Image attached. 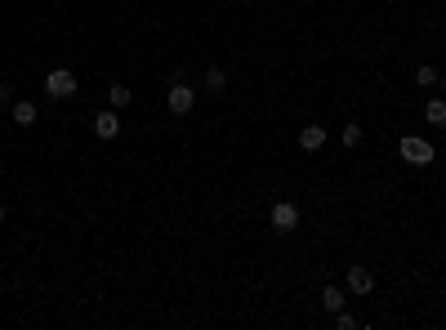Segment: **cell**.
I'll list each match as a JSON object with an SVG mask.
<instances>
[{"label":"cell","mask_w":446,"mask_h":330,"mask_svg":"<svg viewBox=\"0 0 446 330\" xmlns=\"http://www.w3.org/2000/svg\"><path fill=\"white\" fill-rule=\"evenodd\" d=\"M0 223H5V205H0Z\"/></svg>","instance_id":"2e32d148"},{"label":"cell","mask_w":446,"mask_h":330,"mask_svg":"<svg viewBox=\"0 0 446 330\" xmlns=\"http://www.w3.org/2000/svg\"><path fill=\"white\" fill-rule=\"evenodd\" d=\"M14 125H18V130H32V125H36V103H27V99L14 103Z\"/></svg>","instance_id":"9c48e42d"},{"label":"cell","mask_w":446,"mask_h":330,"mask_svg":"<svg viewBox=\"0 0 446 330\" xmlns=\"http://www.w3.org/2000/svg\"><path fill=\"white\" fill-rule=\"evenodd\" d=\"M170 112H174V116H187V112L196 107V94H192V85H170Z\"/></svg>","instance_id":"277c9868"},{"label":"cell","mask_w":446,"mask_h":330,"mask_svg":"<svg viewBox=\"0 0 446 330\" xmlns=\"http://www.w3.org/2000/svg\"><path fill=\"white\" fill-rule=\"evenodd\" d=\"M415 81H420V85H438V72H433V68H420V72H415Z\"/></svg>","instance_id":"9a60e30c"},{"label":"cell","mask_w":446,"mask_h":330,"mask_svg":"<svg viewBox=\"0 0 446 330\" xmlns=\"http://www.w3.org/2000/svg\"><path fill=\"white\" fill-rule=\"evenodd\" d=\"M424 121L438 125V130H446V99H429V103H424Z\"/></svg>","instance_id":"ba28073f"},{"label":"cell","mask_w":446,"mask_h":330,"mask_svg":"<svg viewBox=\"0 0 446 330\" xmlns=\"http://www.w3.org/2000/svg\"><path fill=\"white\" fill-rule=\"evenodd\" d=\"M344 304H348V299H344V290H339V286H326V290H321V308H326L330 317H335Z\"/></svg>","instance_id":"30bf717a"},{"label":"cell","mask_w":446,"mask_h":330,"mask_svg":"<svg viewBox=\"0 0 446 330\" xmlns=\"http://www.w3.org/2000/svg\"><path fill=\"white\" fill-rule=\"evenodd\" d=\"M0 103H5V90H0Z\"/></svg>","instance_id":"e0dca14e"},{"label":"cell","mask_w":446,"mask_h":330,"mask_svg":"<svg viewBox=\"0 0 446 330\" xmlns=\"http://www.w3.org/2000/svg\"><path fill=\"white\" fill-rule=\"evenodd\" d=\"M94 134H99V138H116V134H121L116 107H108V112H99V116H94Z\"/></svg>","instance_id":"8992f818"},{"label":"cell","mask_w":446,"mask_h":330,"mask_svg":"<svg viewBox=\"0 0 446 330\" xmlns=\"http://www.w3.org/2000/svg\"><path fill=\"white\" fill-rule=\"evenodd\" d=\"M45 94H50V99H72V94H76V76L68 68L50 72V76H45Z\"/></svg>","instance_id":"7a4b0ae2"},{"label":"cell","mask_w":446,"mask_h":330,"mask_svg":"<svg viewBox=\"0 0 446 330\" xmlns=\"http://www.w3.org/2000/svg\"><path fill=\"white\" fill-rule=\"evenodd\" d=\"M442 90H446V76H442Z\"/></svg>","instance_id":"ac0fdd59"},{"label":"cell","mask_w":446,"mask_h":330,"mask_svg":"<svg viewBox=\"0 0 446 330\" xmlns=\"http://www.w3.org/2000/svg\"><path fill=\"white\" fill-rule=\"evenodd\" d=\"M397 156H402L406 165H433V161H438L433 143H429V138H420V134H406L402 147H397Z\"/></svg>","instance_id":"6da1fadb"},{"label":"cell","mask_w":446,"mask_h":330,"mask_svg":"<svg viewBox=\"0 0 446 330\" xmlns=\"http://www.w3.org/2000/svg\"><path fill=\"white\" fill-rule=\"evenodd\" d=\"M205 90H210V94H223V90H227L223 68H210V72H205Z\"/></svg>","instance_id":"7c38bea8"},{"label":"cell","mask_w":446,"mask_h":330,"mask_svg":"<svg viewBox=\"0 0 446 330\" xmlns=\"http://www.w3.org/2000/svg\"><path fill=\"white\" fill-rule=\"evenodd\" d=\"M299 228V205L295 201H277L272 205V232H295Z\"/></svg>","instance_id":"3957f363"},{"label":"cell","mask_w":446,"mask_h":330,"mask_svg":"<svg viewBox=\"0 0 446 330\" xmlns=\"http://www.w3.org/2000/svg\"><path fill=\"white\" fill-rule=\"evenodd\" d=\"M130 99H134V94H130V85H108V103H112V107H130Z\"/></svg>","instance_id":"8fae6325"},{"label":"cell","mask_w":446,"mask_h":330,"mask_svg":"<svg viewBox=\"0 0 446 330\" xmlns=\"http://www.w3.org/2000/svg\"><path fill=\"white\" fill-rule=\"evenodd\" d=\"M348 290H353V295H371V290H375V277H371V268L353 263V268H348Z\"/></svg>","instance_id":"5b68a950"},{"label":"cell","mask_w":446,"mask_h":330,"mask_svg":"<svg viewBox=\"0 0 446 330\" xmlns=\"http://www.w3.org/2000/svg\"><path fill=\"white\" fill-rule=\"evenodd\" d=\"M339 138H344V147H357V143H362V125H357V121H348Z\"/></svg>","instance_id":"4fadbf2b"},{"label":"cell","mask_w":446,"mask_h":330,"mask_svg":"<svg viewBox=\"0 0 446 330\" xmlns=\"http://www.w3.org/2000/svg\"><path fill=\"white\" fill-rule=\"evenodd\" d=\"M321 143H326V130H321V125H303L299 130V147H303V152H317Z\"/></svg>","instance_id":"52a82bcc"},{"label":"cell","mask_w":446,"mask_h":330,"mask_svg":"<svg viewBox=\"0 0 446 330\" xmlns=\"http://www.w3.org/2000/svg\"><path fill=\"white\" fill-rule=\"evenodd\" d=\"M335 326H339V330H357V317H353V313H344V308H339V313H335Z\"/></svg>","instance_id":"5bb4252c"}]
</instances>
